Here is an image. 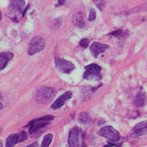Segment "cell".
I'll return each mask as SVG.
<instances>
[{"mask_svg": "<svg viewBox=\"0 0 147 147\" xmlns=\"http://www.w3.org/2000/svg\"><path fill=\"white\" fill-rule=\"evenodd\" d=\"M80 129L78 126H74L70 129L68 137V144L69 147H80L79 142Z\"/></svg>", "mask_w": 147, "mask_h": 147, "instance_id": "52a82bcc", "label": "cell"}, {"mask_svg": "<svg viewBox=\"0 0 147 147\" xmlns=\"http://www.w3.org/2000/svg\"><path fill=\"white\" fill-rule=\"evenodd\" d=\"M55 94V90L51 87L42 86L35 91L34 99L38 103H45L50 100Z\"/></svg>", "mask_w": 147, "mask_h": 147, "instance_id": "7a4b0ae2", "label": "cell"}, {"mask_svg": "<svg viewBox=\"0 0 147 147\" xmlns=\"http://www.w3.org/2000/svg\"><path fill=\"white\" fill-rule=\"evenodd\" d=\"M45 47V40L41 36H36L33 38L30 42L28 47V55H34L36 53L40 52Z\"/></svg>", "mask_w": 147, "mask_h": 147, "instance_id": "277c9868", "label": "cell"}, {"mask_svg": "<svg viewBox=\"0 0 147 147\" xmlns=\"http://www.w3.org/2000/svg\"><path fill=\"white\" fill-rule=\"evenodd\" d=\"M18 142V134H11L7 138V141H6V147H14L15 146V144L17 143Z\"/></svg>", "mask_w": 147, "mask_h": 147, "instance_id": "9a60e30c", "label": "cell"}, {"mask_svg": "<svg viewBox=\"0 0 147 147\" xmlns=\"http://www.w3.org/2000/svg\"><path fill=\"white\" fill-rule=\"evenodd\" d=\"M18 142H22L24 140H26L27 138V134L25 131H21L18 134Z\"/></svg>", "mask_w": 147, "mask_h": 147, "instance_id": "d6986e66", "label": "cell"}, {"mask_svg": "<svg viewBox=\"0 0 147 147\" xmlns=\"http://www.w3.org/2000/svg\"><path fill=\"white\" fill-rule=\"evenodd\" d=\"M14 57V55L10 52H3L0 54V70H3L5 66Z\"/></svg>", "mask_w": 147, "mask_h": 147, "instance_id": "8fae6325", "label": "cell"}, {"mask_svg": "<svg viewBox=\"0 0 147 147\" xmlns=\"http://www.w3.org/2000/svg\"><path fill=\"white\" fill-rule=\"evenodd\" d=\"M101 70H102V67L99 65L94 64V63L90 64L85 67L83 78L88 79V80H92V79L100 80L102 78V76L100 74Z\"/></svg>", "mask_w": 147, "mask_h": 147, "instance_id": "6da1fadb", "label": "cell"}, {"mask_svg": "<svg viewBox=\"0 0 147 147\" xmlns=\"http://www.w3.org/2000/svg\"><path fill=\"white\" fill-rule=\"evenodd\" d=\"M25 5L24 1H12L9 6V10L11 13L21 12Z\"/></svg>", "mask_w": 147, "mask_h": 147, "instance_id": "7c38bea8", "label": "cell"}, {"mask_svg": "<svg viewBox=\"0 0 147 147\" xmlns=\"http://www.w3.org/2000/svg\"><path fill=\"white\" fill-rule=\"evenodd\" d=\"M108 48H110L109 45L102 44V43H100L98 42H94L90 46V51L94 58H98V55H100L101 53H103L105 51H107Z\"/></svg>", "mask_w": 147, "mask_h": 147, "instance_id": "30bf717a", "label": "cell"}, {"mask_svg": "<svg viewBox=\"0 0 147 147\" xmlns=\"http://www.w3.org/2000/svg\"><path fill=\"white\" fill-rule=\"evenodd\" d=\"M72 98V92L66 91V93L63 94L61 96H59L58 99L55 100V102L51 105V108L54 110H58L59 108L63 107L66 103V101H68Z\"/></svg>", "mask_w": 147, "mask_h": 147, "instance_id": "9c48e42d", "label": "cell"}, {"mask_svg": "<svg viewBox=\"0 0 147 147\" xmlns=\"http://www.w3.org/2000/svg\"><path fill=\"white\" fill-rule=\"evenodd\" d=\"M78 119H79L80 122L85 125H87L91 121V117L87 112H82L78 116Z\"/></svg>", "mask_w": 147, "mask_h": 147, "instance_id": "2e32d148", "label": "cell"}, {"mask_svg": "<svg viewBox=\"0 0 147 147\" xmlns=\"http://www.w3.org/2000/svg\"><path fill=\"white\" fill-rule=\"evenodd\" d=\"M79 45H80V47H82L86 48L89 46V40L87 38H82L79 42Z\"/></svg>", "mask_w": 147, "mask_h": 147, "instance_id": "ffe728a7", "label": "cell"}, {"mask_svg": "<svg viewBox=\"0 0 147 147\" xmlns=\"http://www.w3.org/2000/svg\"><path fill=\"white\" fill-rule=\"evenodd\" d=\"M147 134V121H141L138 123L132 129L131 135L133 138H138L142 135Z\"/></svg>", "mask_w": 147, "mask_h": 147, "instance_id": "ba28073f", "label": "cell"}, {"mask_svg": "<svg viewBox=\"0 0 147 147\" xmlns=\"http://www.w3.org/2000/svg\"><path fill=\"white\" fill-rule=\"evenodd\" d=\"M36 146H37V143L36 142H34V143L30 144V145H29V146H26V147H35Z\"/></svg>", "mask_w": 147, "mask_h": 147, "instance_id": "603a6c76", "label": "cell"}, {"mask_svg": "<svg viewBox=\"0 0 147 147\" xmlns=\"http://www.w3.org/2000/svg\"><path fill=\"white\" fill-rule=\"evenodd\" d=\"M104 147H116V145H114V144H109V145L105 146Z\"/></svg>", "mask_w": 147, "mask_h": 147, "instance_id": "7402d4cb", "label": "cell"}, {"mask_svg": "<svg viewBox=\"0 0 147 147\" xmlns=\"http://www.w3.org/2000/svg\"><path fill=\"white\" fill-rule=\"evenodd\" d=\"M96 18V11L94 8H90V10L89 11V20L90 22L94 21Z\"/></svg>", "mask_w": 147, "mask_h": 147, "instance_id": "ac0fdd59", "label": "cell"}, {"mask_svg": "<svg viewBox=\"0 0 147 147\" xmlns=\"http://www.w3.org/2000/svg\"><path fill=\"white\" fill-rule=\"evenodd\" d=\"M99 134L112 142H118L121 138V135L118 130L110 125L102 127L99 130Z\"/></svg>", "mask_w": 147, "mask_h": 147, "instance_id": "5b68a950", "label": "cell"}, {"mask_svg": "<svg viewBox=\"0 0 147 147\" xmlns=\"http://www.w3.org/2000/svg\"><path fill=\"white\" fill-rule=\"evenodd\" d=\"M123 34V30H116V31H114L113 33L111 34V35H113V36H116V37H120L121 38Z\"/></svg>", "mask_w": 147, "mask_h": 147, "instance_id": "44dd1931", "label": "cell"}, {"mask_svg": "<svg viewBox=\"0 0 147 147\" xmlns=\"http://www.w3.org/2000/svg\"><path fill=\"white\" fill-rule=\"evenodd\" d=\"M53 119H54V116H45V117L37 118V119L31 121L27 125L29 127L30 133L34 134V133L37 132L41 128L47 125L50 121L53 120Z\"/></svg>", "mask_w": 147, "mask_h": 147, "instance_id": "3957f363", "label": "cell"}, {"mask_svg": "<svg viewBox=\"0 0 147 147\" xmlns=\"http://www.w3.org/2000/svg\"><path fill=\"white\" fill-rule=\"evenodd\" d=\"M0 144H1V145H0V146L3 147V143H2V142H1V143H0Z\"/></svg>", "mask_w": 147, "mask_h": 147, "instance_id": "cb8c5ba5", "label": "cell"}, {"mask_svg": "<svg viewBox=\"0 0 147 147\" xmlns=\"http://www.w3.org/2000/svg\"><path fill=\"white\" fill-rule=\"evenodd\" d=\"M52 140H53V135L51 134H48L44 137V138L42 140V146L41 147H49L51 143Z\"/></svg>", "mask_w": 147, "mask_h": 147, "instance_id": "e0dca14e", "label": "cell"}, {"mask_svg": "<svg viewBox=\"0 0 147 147\" xmlns=\"http://www.w3.org/2000/svg\"><path fill=\"white\" fill-rule=\"evenodd\" d=\"M146 101V96L143 92H139L134 98V103L136 104L137 107H143Z\"/></svg>", "mask_w": 147, "mask_h": 147, "instance_id": "5bb4252c", "label": "cell"}, {"mask_svg": "<svg viewBox=\"0 0 147 147\" xmlns=\"http://www.w3.org/2000/svg\"><path fill=\"white\" fill-rule=\"evenodd\" d=\"M55 65L56 68L63 74H70L75 69V66L73 63L63 59H56L55 60Z\"/></svg>", "mask_w": 147, "mask_h": 147, "instance_id": "8992f818", "label": "cell"}, {"mask_svg": "<svg viewBox=\"0 0 147 147\" xmlns=\"http://www.w3.org/2000/svg\"><path fill=\"white\" fill-rule=\"evenodd\" d=\"M73 22L78 27L82 28L85 26V16L82 12H77L74 15Z\"/></svg>", "mask_w": 147, "mask_h": 147, "instance_id": "4fadbf2b", "label": "cell"}]
</instances>
